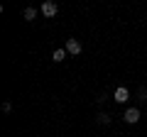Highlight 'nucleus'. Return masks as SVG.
<instances>
[{
  "label": "nucleus",
  "mask_w": 147,
  "mask_h": 137,
  "mask_svg": "<svg viewBox=\"0 0 147 137\" xmlns=\"http://www.w3.org/2000/svg\"><path fill=\"white\" fill-rule=\"evenodd\" d=\"M127 98H130V91H127L125 86L115 88V93H113V100H115V103H127Z\"/></svg>",
  "instance_id": "obj_4"
},
{
  "label": "nucleus",
  "mask_w": 147,
  "mask_h": 137,
  "mask_svg": "<svg viewBox=\"0 0 147 137\" xmlns=\"http://www.w3.org/2000/svg\"><path fill=\"white\" fill-rule=\"evenodd\" d=\"M22 15H25V20H27V22H34L37 10H34V7H25V12H22Z\"/></svg>",
  "instance_id": "obj_5"
},
{
  "label": "nucleus",
  "mask_w": 147,
  "mask_h": 137,
  "mask_svg": "<svg viewBox=\"0 0 147 137\" xmlns=\"http://www.w3.org/2000/svg\"><path fill=\"white\" fill-rule=\"evenodd\" d=\"M57 12H59V5H57V3H52V0L42 3V15H44V17H54Z\"/></svg>",
  "instance_id": "obj_3"
},
{
  "label": "nucleus",
  "mask_w": 147,
  "mask_h": 137,
  "mask_svg": "<svg viewBox=\"0 0 147 137\" xmlns=\"http://www.w3.org/2000/svg\"><path fill=\"white\" fill-rule=\"evenodd\" d=\"M64 49H66V54H71V56H76V54H81V49H84V47H81V42H79V39H66V47H64Z\"/></svg>",
  "instance_id": "obj_1"
},
{
  "label": "nucleus",
  "mask_w": 147,
  "mask_h": 137,
  "mask_svg": "<svg viewBox=\"0 0 147 137\" xmlns=\"http://www.w3.org/2000/svg\"><path fill=\"white\" fill-rule=\"evenodd\" d=\"M123 120H125L127 125H135V122L140 120V108H127L125 115H123Z\"/></svg>",
  "instance_id": "obj_2"
},
{
  "label": "nucleus",
  "mask_w": 147,
  "mask_h": 137,
  "mask_svg": "<svg viewBox=\"0 0 147 137\" xmlns=\"http://www.w3.org/2000/svg\"><path fill=\"white\" fill-rule=\"evenodd\" d=\"M137 95H140V100H147V91L145 88H140V93H137Z\"/></svg>",
  "instance_id": "obj_8"
},
{
  "label": "nucleus",
  "mask_w": 147,
  "mask_h": 137,
  "mask_svg": "<svg viewBox=\"0 0 147 137\" xmlns=\"http://www.w3.org/2000/svg\"><path fill=\"white\" fill-rule=\"evenodd\" d=\"M52 59H54V61H64V59H66V49H54Z\"/></svg>",
  "instance_id": "obj_6"
},
{
  "label": "nucleus",
  "mask_w": 147,
  "mask_h": 137,
  "mask_svg": "<svg viewBox=\"0 0 147 137\" xmlns=\"http://www.w3.org/2000/svg\"><path fill=\"white\" fill-rule=\"evenodd\" d=\"M98 122H100V125H108V122H110V115H108V113H100V115H98Z\"/></svg>",
  "instance_id": "obj_7"
}]
</instances>
